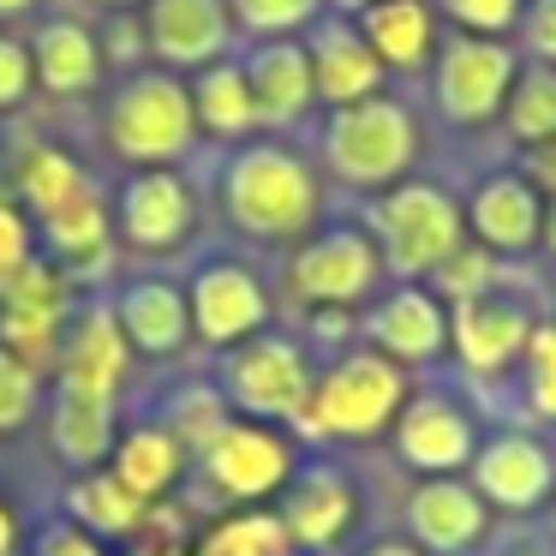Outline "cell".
<instances>
[{
  "label": "cell",
  "instance_id": "obj_8",
  "mask_svg": "<svg viewBox=\"0 0 556 556\" xmlns=\"http://www.w3.org/2000/svg\"><path fill=\"white\" fill-rule=\"evenodd\" d=\"M532 329L539 324H532L515 300H503V293L491 288V293L460 300L455 312H448V348H455V359L467 365L472 377H496L527 353Z\"/></svg>",
  "mask_w": 556,
  "mask_h": 556
},
{
  "label": "cell",
  "instance_id": "obj_11",
  "mask_svg": "<svg viewBox=\"0 0 556 556\" xmlns=\"http://www.w3.org/2000/svg\"><path fill=\"white\" fill-rule=\"evenodd\" d=\"M395 443H401V460H407L413 472H431V479H448V472H460L479 455L472 419L443 395H425V401H413V407H401Z\"/></svg>",
  "mask_w": 556,
  "mask_h": 556
},
{
  "label": "cell",
  "instance_id": "obj_46",
  "mask_svg": "<svg viewBox=\"0 0 556 556\" xmlns=\"http://www.w3.org/2000/svg\"><path fill=\"white\" fill-rule=\"evenodd\" d=\"M365 556H419V544H401V539H389V544H371Z\"/></svg>",
  "mask_w": 556,
  "mask_h": 556
},
{
  "label": "cell",
  "instance_id": "obj_12",
  "mask_svg": "<svg viewBox=\"0 0 556 556\" xmlns=\"http://www.w3.org/2000/svg\"><path fill=\"white\" fill-rule=\"evenodd\" d=\"M210 479L222 484L228 496L252 503V496H269L281 479H288V443L264 425H228L216 443L204 448Z\"/></svg>",
  "mask_w": 556,
  "mask_h": 556
},
{
  "label": "cell",
  "instance_id": "obj_48",
  "mask_svg": "<svg viewBox=\"0 0 556 556\" xmlns=\"http://www.w3.org/2000/svg\"><path fill=\"white\" fill-rule=\"evenodd\" d=\"M13 508H7V503H0V556H7V551H13Z\"/></svg>",
  "mask_w": 556,
  "mask_h": 556
},
{
  "label": "cell",
  "instance_id": "obj_30",
  "mask_svg": "<svg viewBox=\"0 0 556 556\" xmlns=\"http://www.w3.org/2000/svg\"><path fill=\"white\" fill-rule=\"evenodd\" d=\"M114 437V407L109 395H78V389H61V413H54V443H61L66 460H97Z\"/></svg>",
  "mask_w": 556,
  "mask_h": 556
},
{
  "label": "cell",
  "instance_id": "obj_37",
  "mask_svg": "<svg viewBox=\"0 0 556 556\" xmlns=\"http://www.w3.org/2000/svg\"><path fill=\"white\" fill-rule=\"evenodd\" d=\"M527 401L539 419H556V324H539L527 341Z\"/></svg>",
  "mask_w": 556,
  "mask_h": 556
},
{
  "label": "cell",
  "instance_id": "obj_47",
  "mask_svg": "<svg viewBox=\"0 0 556 556\" xmlns=\"http://www.w3.org/2000/svg\"><path fill=\"white\" fill-rule=\"evenodd\" d=\"M539 240L551 245V257H556V198H551V204H544V228H539Z\"/></svg>",
  "mask_w": 556,
  "mask_h": 556
},
{
  "label": "cell",
  "instance_id": "obj_17",
  "mask_svg": "<svg viewBox=\"0 0 556 556\" xmlns=\"http://www.w3.org/2000/svg\"><path fill=\"white\" fill-rule=\"evenodd\" d=\"M305 54H312L317 97L336 102V109H353V102L377 97V85H383V61H377L371 42L359 37V25H324Z\"/></svg>",
  "mask_w": 556,
  "mask_h": 556
},
{
  "label": "cell",
  "instance_id": "obj_35",
  "mask_svg": "<svg viewBox=\"0 0 556 556\" xmlns=\"http://www.w3.org/2000/svg\"><path fill=\"white\" fill-rule=\"evenodd\" d=\"M228 431V413H222V395L216 389H186L174 401V443H192V448H210L216 437Z\"/></svg>",
  "mask_w": 556,
  "mask_h": 556
},
{
  "label": "cell",
  "instance_id": "obj_9",
  "mask_svg": "<svg viewBox=\"0 0 556 556\" xmlns=\"http://www.w3.org/2000/svg\"><path fill=\"white\" fill-rule=\"evenodd\" d=\"M377 276H383V257H377V245L353 228H336V233H324V240H312L288 269L293 293H305V300H317V305L365 300Z\"/></svg>",
  "mask_w": 556,
  "mask_h": 556
},
{
  "label": "cell",
  "instance_id": "obj_29",
  "mask_svg": "<svg viewBox=\"0 0 556 556\" xmlns=\"http://www.w3.org/2000/svg\"><path fill=\"white\" fill-rule=\"evenodd\" d=\"M114 479H121L138 503H144V496H162L174 479H180V443H174L168 431H132L121 443V467H114Z\"/></svg>",
  "mask_w": 556,
  "mask_h": 556
},
{
  "label": "cell",
  "instance_id": "obj_41",
  "mask_svg": "<svg viewBox=\"0 0 556 556\" xmlns=\"http://www.w3.org/2000/svg\"><path fill=\"white\" fill-rule=\"evenodd\" d=\"M527 49L539 54L544 66H556V0H532V13H527Z\"/></svg>",
  "mask_w": 556,
  "mask_h": 556
},
{
  "label": "cell",
  "instance_id": "obj_22",
  "mask_svg": "<svg viewBox=\"0 0 556 556\" xmlns=\"http://www.w3.org/2000/svg\"><path fill=\"white\" fill-rule=\"evenodd\" d=\"M245 85H252L257 121H293V114H305V102L317 97L312 54H305L300 42H264V49L252 54Z\"/></svg>",
  "mask_w": 556,
  "mask_h": 556
},
{
  "label": "cell",
  "instance_id": "obj_24",
  "mask_svg": "<svg viewBox=\"0 0 556 556\" xmlns=\"http://www.w3.org/2000/svg\"><path fill=\"white\" fill-rule=\"evenodd\" d=\"M121 222L132 233V245H174L186 228H192V198L174 174H144V180L126 186Z\"/></svg>",
  "mask_w": 556,
  "mask_h": 556
},
{
  "label": "cell",
  "instance_id": "obj_14",
  "mask_svg": "<svg viewBox=\"0 0 556 556\" xmlns=\"http://www.w3.org/2000/svg\"><path fill=\"white\" fill-rule=\"evenodd\" d=\"M186 312H192V324L204 341H240L264 324L269 305H264V288H257L252 269L210 264L204 276L192 281V305H186Z\"/></svg>",
  "mask_w": 556,
  "mask_h": 556
},
{
  "label": "cell",
  "instance_id": "obj_49",
  "mask_svg": "<svg viewBox=\"0 0 556 556\" xmlns=\"http://www.w3.org/2000/svg\"><path fill=\"white\" fill-rule=\"evenodd\" d=\"M18 7H30V0H0V13H18Z\"/></svg>",
  "mask_w": 556,
  "mask_h": 556
},
{
  "label": "cell",
  "instance_id": "obj_50",
  "mask_svg": "<svg viewBox=\"0 0 556 556\" xmlns=\"http://www.w3.org/2000/svg\"><path fill=\"white\" fill-rule=\"evenodd\" d=\"M341 7H371V0H341Z\"/></svg>",
  "mask_w": 556,
  "mask_h": 556
},
{
  "label": "cell",
  "instance_id": "obj_32",
  "mask_svg": "<svg viewBox=\"0 0 556 556\" xmlns=\"http://www.w3.org/2000/svg\"><path fill=\"white\" fill-rule=\"evenodd\" d=\"M288 544L293 539L281 527V515H233L210 532L198 556H288Z\"/></svg>",
  "mask_w": 556,
  "mask_h": 556
},
{
  "label": "cell",
  "instance_id": "obj_21",
  "mask_svg": "<svg viewBox=\"0 0 556 556\" xmlns=\"http://www.w3.org/2000/svg\"><path fill=\"white\" fill-rule=\"evenodd\" d=\"M353 520V491L341 472L329 467H312L300 484H293L288 508H281V527H288L293 544H312V551H324V544H336L341 532H348Z\"/></svg>",
  "mask_w": 556,
  "mask_h": 556
},
{
  "label": "cell",
  "instance_id": "obj_40",
  "mask_svg": "<svg viewBox=\"0 0 556 556\" xmlns=\"http://www.w3.org/2000/svg\"><path fill=\"white\" fill-rule=\"evenodd\" d=\"M443 13L460 30H472V37H496V30H508L520 18V0H443Z\"/></svg>",
  "mask_w": 556,
  "mask_h": 556
},
{
  "label": "cell",
  "instance_id": "obj_16",
  "mask_svg": "<svg viewBox=\"0 0 556 556\" xmlns=\"http://www.w3.org/2000/svg\"><path fill=\"white\" fill-rule=\"evenodd\" d=\"M407 520H413V539H419L425 551H467V544L484 539L491 508H484V496L472 491V484L431 479V484H419V491H413Z\"/></svg>",
  "mask_w": 556,
  "mask_h": 556
},
{
  "label": "cell",
  "instance_id": "obj_45",
  "mask_svg": "<svg viewBox=\"0 0 556 556\" xmlns=\"http://www.w3.org/2000/svg\"><path fill=\"white\" fill-rule=\"evenodd\" d=\"M527 174H532V186H544V192L556 198V138H551V144H539V150H532Z\"/></svg>",
  "mask_w": 556,
  "mask_h": 556
},
{
  "label": "cell",
  "instance_id": "obj_23",
  "mask_svg": "<svg viewBox=\"0 0 556 556\" xmlns=\"http://www.w3.org/2000/svg\"><path fill=\"white\" fill-rule=\"evenodd\" d=\"M66 389H78V395H109L121 389L126 377V336H121V317L109 312H90L85 324H78V336L66 341Z\"/></svg>",
  "mask_w": 556,
  "mask_h": 556
},
{
  "label": "cell",
  "instance_id": "obj_27",
  "mask_svg": "<svg viewBox=\"0 0 556 556\" xmlns=\"http://www.w3.org/2000/svg\"><path fill=\"white\" fill-rule=\"evenodd\" d=\"M37 78L54 97H78L97 85V42L85 25H49L37 42Z\"/></svg>",
  "mask_w": 556,
  "mask_h": 556
},
{
  "label": "cell",
  "instance_id": "obj_43",
  "mask_svg": "<svg viewBox=\"0 0 556 556\" xmlns=\"http://www.w3.org/2000/svg\"><path fill=\"white\" fill-rule=\"evenodd\" d=\"M25 264V222L13 204H0V276H13Z\"/></svg>",
  "mask_w": 556,
  "mask_h": 556
},
{
  "label": "cell",
  "instance_id": "obj_18",
  "mask_svg": "<svg viewBox=\"0 0 556 556\" xmlns=\"http://www.w3.org/2000/svg\"><path fill=\"white\" fill-rule=\"evenodd\" d=\"M371 336H377V348H383V359L425 365V359H437V353L448 348V317L425 288H401L395 300L377 305Z\"/></svg>",
  "mask_w": 556,
  "mask_h": 556
},
{
  "label": "cell",
  "instance_id": "obj_1",
  "mask_svg": "<svg viewBox=\"0 0 556 556\" xmlns=\"http://www.w3.org/2000/svg\"><path fill=\"white\" fill-rule=\"evenodd\" d=\"M228 216L245 233H264V240H293V233L312 228L317 216V186L305 174L300 156L264 144L245 150L228 168Z\"/></svg>",
  "mask_w": 556,
  "mask_h": 556
},
{
  "label": "cell",
  "instance_id": "obj_28",
  "mask_svg": "<svg viewBox=\"0 0 556 556\" xmlns=\"http://www.w3.org/2000/svg\"><path fill=\"white\" fill-rule=\"evenodd\" d=\"M503 121L527 150L551 144L556 138V66H527V73H515V90H508V102H503Z\"/></svg>",
  "mask_w": 556,
  "mask_h": 556
},
{
  "label": "cell",
  "instance_id": "obj_39",
  "mask_svg": "<svg viewBox=\"0 0 556 556\" xmlns=\"http://www.w3.org/2000/svg\"><path fill=\"white\" fill-rule=\"evenodd\" d=\"M317 7L324 0H233V18H240L245 30H293L305 25V18H317Z\"/></svg>",
  "mask_w": 556,
  "mask_h": 556
},
{
  "label": "cell",
  "instance_id": "obj_4",
  "mask_svg": "<svg viewBox=\"0 0 556 556\" xmlns=\"http://www.w3.org/2000/svg\"><path fill=\"white\" fill-rule=\"evenodd\" d=\"M467 233V216L460 204L431 180H413V186H395V192L377 204V240H383V264L395 276H437L443 257L460 245Z\"/></svg>",
  "mask_w": 556,
  "mask_h": 556
},
{
  "label": "cell",
  "instance_id": "obj_42",
  "mask_svg": "<svg viewBox=\"0 0 556 556\" xmlns=\"http://www.w3.org/2000/svg\"><path fill=\"white\" fill-rule=\"evenodd\" d=\"M25 90H30V61H25V49L0 37V102H18Z\"/></svg>",
  "mask_w": 556,
  "mask_h": 556
},
{
  "label": "cell",
  "instance_id": "obj_36",
  "mask_svg": "<svg viewBox=\"0 0 556 556\" xmlns=\"http://www.w3.org/2000/svg\"><path fill=\"white\" fill-rule=\"evenodd\" d=\"M437 288L448 293V300H479V293H491L496 288V264H491V252L484 245H467L460 240L455 252L443 257V269H437Z\"/></svg>",
  "mask_w": 556,
  "mask_h": 556
},
{
  "label": "cell",
  "instance_id": "obj_31",
  "mask_svg": "<svg viewBox=\"0 0 556 556\" xmlns=\"http://www.w3.org/2000/svg\"><path fill=\"white\" fill-rule=\"evenodd\" d=\"M198 121H204L210 132H222V138H240V132L257 126V102H252V85H245L240 66L204 73V85H198Z\"/></svg>",
  "mask_w": 556,
  "mask_h": 556
},
{
  "label": "cell",
  "instance_id": "obj_34",
  "mask_svg": "<svg viewBox=\"0 0 556 556\" xmlns=\"http://www.w3.org/2000/svg\"><path fill=\"white\" fill-rule=\"evenodd\" d=\"M85 186H78V168L61 156V150H30L25 156V198L42 210V216H54V210L66 204V198H78Z\"/></svg>",
  "mask_w": 556,
  "mask_h": 556
},
{
  "label": "cell",
  "instance_id": "obj_25",
  "mask_svg": "<svg viewBox=\"0 0 556 556\" xmlns=\"http://www.w3.org/2000/svg\"><path fill=\"white\" fill-rule=\"evenodd\" d=\"M186 324H192V312H186V300L168 288V281H144V288H132L121 300V329L138 341V348H150V353L180 348Z\"/></svg>",
  "mask_w": 556,
  "mask_h": 556
},
{
  "label": "cell",
  "instance_id": "obj_5",
  "mask_svg": "<svg viewBox=\"0 0 556 556\" xmlns=\"http://www.w3.org/2000/svg\"><path fill=\"white\" fill-rule=\"evenodd\" d=\"M515 73H520L515 54L496 37H455L437 61V102L455 126H484L503 114Z\"/></svg>",
  "mask_w": 556,
  "mask_h": 556
},
{
  "label": "cell",
  "instance_id": "obj_7",
  "mask_svg": "<svg viewBox=\"0 0 556 556\" xmlns=\"http://www.w3.org/2000/svg\"><path fill=\"white\" fill-rule=\"evenodd\" d=\"M228 395L245 413H264V419H305V407H312V365L300 359V348L264 336L228 359Z\"/></svg>",
  "mask_w": 556,
  "mask_h": 556
},
{
  "label": "cell",
  "instance_id": "obj_3",
  "mask_svg": "<svg viewBox=\"0 0 556 556\" xmlns=\"http://www.w3.org/2000/svg\"><path fill=\"white\" fill-rule=\"evenodd\" d=\"M419 156V126L401 102L365 97L329 121V168L348 186H395Z\"/></svg>",
  "mask_w": 556,
  "mask_h": 556
},
{
  "label": "cell",
  "instance_id": "obj_15",
  "mask_svg": "<svg viewBox=\"0 0 556 556\" xmlns=\"http://www.w3.org/2000/svg\"><path fill=\"white\" fill-rule=\"evenodd\" d=\"M7 281V317H0V336H7V353H18V359H37V353H49L54 341V324H61V276L42 264H18L13 276H0Z\"/></svg>",
  "mask_w": 556,
  "mask_h": 556
},
{
  "label": "cell",
  "instance_id": "obj_44",
  "mask_svg": "<svg viewBox=\"0 0 556 556\" xmlns=\"http://www.w3.org/2000/svg\"><path fill=\"white\" fill-rule=\"evenodd\" d=\"M37 556H97V544H90V532L78 527H49L37 544Z\"/></svg>",
  "mask_w": 556,
  "mask_h": 556
},
{
  "label": "cell",
  "instance_id": "obj_19",
  "mask_svg": "<svg viewBox=\"0 0 556 556\" xmlns=\"http://www.w3.org/2000/svg\"><path fill=\"white\" fill-rule=\"evenodd\" d=\"M359 37L371 42V54L383 66L413 73L437 49V18L425 0H371V7H359Z\"/></svg>",
  "mask_w": 556,
  "mask_h": 556
},
{
  "label": "cell",
  "instance_id": "obj_33",
  "mask_svg": "<svg viewBox=\"0 0 556 556\" xmlns=\"http://www.w3.org/2000/svg\"><path fill=\"white\" fill-rule=\"evenodd\" d=\"M73 508H78V520L97 527V532H138L144 527V503H138L121 479H85L73 491Z\"/></svg>",
  "mask_w": 556,
  "mask_h": 556
},
{
  "label": "cell",
  "instance_id": "obj_38",
  "mask_svg": "<svg viewBox=\"0 0 556 556\" xmlns=\"http://www.w3.org/2000/svg\"><path fill=\"white\" fill-rule=\"evenodd\" d=\"M30 407H37V377L18 353L0 348V431H18L30 419Z\"/></svg>",
  "mask_w": 556,
  "mask_h": 556
},
{
  "label": "cell",
  "instance_id": "obj_13",
  "mask_svg": "<svg viewBox=\"0 0 556 556\" xmlns=\"http://www.w3.org/2000/svg\"><path fill=\"white\" fill-rule=\"evenodd\" d=\"M467 228L479 233L484 252H527V245H539V228H544L539 186L520 180V174L484 180L467 204Z\"/></svg>",
  "mask_w": 556,
  "mask_h": 556
},
{
  "label": "cell",
  "instance_id": "obj_10",
  "mask_svg": "<svg viewBox=\"0 0 556 556\" xmlns=\"http://www.w3.org/2000/svg\"><path fill=\"white\" fill-rule=\"evenodd\" d=\"M472 479H479L472 491L484 503L508 508V515H527V508H539L556 491V460L544 443H532L520 431H503L472 455Z\"/></svg>",
  "mask_w": 556,
  "mask_h": 556
},
{
  "label": "cell",
  "instance_id": "obj_26",
  "mask_svg": "<svg viewBox=\"0 0 556 556\" xmlns=\"http://www.w3.org/2000/svg\"><path fill=\"white\" fill-rule=\"evenodd\" d=\"M49 240L61 245V257L78 269V276H97V269H109V216H102L97 192L66 198V204L49 216Z\"/></svg>",
  "mask_w": 556,
  "mask_h": 556
},
{
  "label": "cell",
  "instance_id": "obj_6",
  "mask_svg": "<svg viewBox=\"0 0 556 556\" xmlns=\"http://www.w3.org/2000/svg\"><path fill=\"white\" fill-rule=\"evenodd\" d=\"M114 144L138 162H168L192 144V97L174 78H138L114 102Z\"/></svg>",
  "mask_w": 556,
  "mask_h": 556
},
{
  "label": "cell",
  "instance_id": "obj_20",
  "mask_svg": "<svg viewBox=\"0 0 556 556\" xmlns=\"http://www.w3.org/2000/svg\"><path fill=\"white\" fill-rule=\"evenodd\" d=\"M150 42L180 66L216 61L228 49V13H222V0H156L150 7Z\"/></svg>",
  "mask_w": 556,
  "mask_h": 556
},
{
  "label": "cell",
  "instance_id": "obj_2",
  "mask_svg": "<svg viewBox=\"0 0 556 556\" xmlns=\"http://www.w3.org/2000/svg\"><path fill=\"white\" fill-rule=\"evenodd\" d=\"M407 407V377L383 353H348L329 365L324 383H312V407H305V431L324 437H377L395 413Z\"/></svg>",
  "mask_w": 556,
  "mask_h": 556
}]
</instances>
